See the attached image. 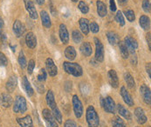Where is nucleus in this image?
<instances>
[{
    "label": "nucleus",
    "instance_id": "1",
    "mask_svg": "<svg viewBox=\"0 0 151 127\" xmlns=\"http://www.w3.org/2000/svg\"><path fill=\"white\" fill-rule=\"evenodd\" d=\"M86 118L87 125L89 127H98L100 125V118L99 115L96 112L94 107L89 106L87 107L86 111Z\"/></svg>",
    "mask_w": 151,
    "mask_h": 127
},
{
    "label": "nucleus",
    "instance_id": "2",
    "mask_svg": "<svg viewBox=\"0 0 151 127\" xmlns=\"http://www.w3.org/2000/svg\"><path fill=\"white\" fill-rule=\"evenodd\" d=\"M63 69L66 73L73 75L74 77H81L83 74L82 67L77 63H71V62H64Z\"/></svg>",
    "mask_w": 151,
    "mask_h": 127
},
{
    "label": "nucleus",
    "instance_id": "3",
    "mask_svg": "<svg viewBox=\"0 0 151 127\" xmlns=\"http://www.w3.org/2000/svg\"><path fill=\"white\" fill-rule=\"evenodd\" d=\"M27 110L26 100L22 96H17L15 98V102L13 104V111L15 113H24Z\"/></svg>",
    "mask_w": 151,
    "mask_h": 127
},
{
    "label": "nucleus",
    "instance_id": "4",
    "mask_svg": "<svg viewBox=\"0 0 151 127\" xmlns=\"http://www.w3.org/2000/svg\"><path fill=\"white\" fill-rule=\"evenodd\" d=\"M72 102H73V111H74L75 117L77 118H81V116L83 115V111H84L83 106H82L81 99L79 98V97L77 95H73Z\"/></svg>",
    "mask_w": 151,
    "mask_h": 127
},
{
    "label": "nucleus",
    "instance_id": "5",
    "mask_svg": "<svg viewBox=\"0 0 151 127\" xmlns=\"http://www.w3.org/2000/svg\"><path fill=\"white\" fill-rule=\"evenodd\" d=\"M101 106L106 112L114 114L115 112V103L111 97H106L105 98H101Z\"/></svg>",
    "mask_w": 151,
    "mask_h": 127
},
{
    "label": "nucleus",
    "instance_id": "6",
    "mask_svg": "<svg viewBox=\"0 0 151 127\" xmlns=\"http://www.w3.org/2000/svg\"><path fill=\"white\" fill-rule=\"evenodd\" d=\"M95 43V59L98 62H103L104 60V47L101 40L97 38H94Z\"/></svg>",
    "mask_w": 151,
    "mask_h": 127
},
{
    "label": "nucleus",
    "instance_id": "7",
    "mask_svg": "<svg viewBox=\"0 0 151 127\" xmlns=\"http://www.w3.org/2000/svg\"><path fill=\"white\" fill-rule=\"evenodd\" d=\"M42 116L47 127H59L57 121L55 120L52 112H50L48 109H44L42 111Z\"/></svg>",
    "mask_w": 151,
    "mask_h": 127
},
{
    "label": "nucleus",
    "instance_id": "8",
    "mask_svg": "<svg viewBox=\"0 0 151 127\" xmlns=\"http://www.w3.org/2000/svg\"><path fill=\"white\" fill-rule=\"evenodd\" d=\"M24 5H25V9L29 13V16L32 19H38V13L36 11V8L34 6V4L32 0H24Z\"/></svg>",
    "mask_w": 151,
    "mask_h": 127
},
{
    "label": "nucleus",
    "instance_id": "9",
    "mask_svg": "<svg viewBox=\"0 0 151 127\" xmlns=\"http://www.w3.org/2000/svg\"><path fill=\"white\" fill-rule=\"evenodd\" d=\"M140 93L143 98V101L148 106H150L151 104V92L150 87H148L146 85H141L140 87Z\"/></svg>",
    "mask_w": 151,
    "mask_h": 127
},
{
    "label": "nucleus",
    "instance_id": "10",
    "mask_svg": "<svg viewBox=\"0 0 151 127\" xmlns=\"http://www.w3.org/2000/svg\"><path fill=\"white\" fill-rule=\"evenodd\" d=\"M45 69L51 77H55L58 73V68L52 59H47L45 60Z\"/></svg>",
    "mask_w": 151,
    "mask_h": 127
},
{
    "label": "nucleus",
    "instance_id": "11",
    "mask_svg": "<svg viewBox=\"0 0 151 127\" xmlns=\"http://www.w3.org/2000/svg\"><path fill=\"white\" fill-rule=\"evenodd\" d=\"M134 116H135V118H136L138 124H140V125L145 124L147 122V120H148V118L145 115V112H144L143 109L141 108V107L135 108V110H134Z\"/></svg>",
    "mask_w": 151,
    "mask_h": 127
},
{
    "label": "nucleus",
    "instance_id": "12",
    "mask_svg": "<svg viewBox=\"0 0 151 127\" xmlns=\"http://www.w3.org/2000/svg\"><path fill=\"white\" fill-rule=\"evenodd\" d=\"M12 29H13V32H14V34H15V36L17 38L22 37L24 35V31H25L24 25L19 20H16V21L13 23Z\"/></svg>",
    "mask_w": 151,
    "mask_h": 127
},
{
    "label": "nucleus",
    "instance_id": "13",
    "mask_svg": "<svg viewBox=\"0 0 151 127\" xmlns=\"http://www.w3.org/2000/svg\"><path fill=\"white\" fill-rule=\"evenodd\" d=\"M124 43H125L129 51H131L132 53H134V51L138 48V43H137V41L134 38L130 37V36H127L124 39Z\"/></svg>",
    "mask_w": 151,
    "mask_h": 127
},
{
    "label": "nucleus",
    "instance_id": "14",
    "mask_svg": "<svg viewBox=\"0 0 151 127\" xmlns=\"http://www.w3.org/2000/svg\"><path fill=\"white\" fill-rule=\"evenodd\" d=\"M121 95L124 100V102L128 105L129 106H133L134 105V99L132 98L130 93L127 91L126 87L125 86H122L121 88Z\"/></svg>",
    "mask_w": 151,
    "mask_h": 127
},
{
    "label": "nucleus",
    "instance_id": "15",
    "mask_svg": "<svg viewBox=\"0 0 151 127\" xmlns=\"http://www.w3.org/2000/svg\"><path fill=\"white\" fill-rule=\"evenodd\" d=\"M108 77L110 85L113 88H118V86H119V78H118L116 71L114 70H110L108 71Z\"/></svg>",
    "mask_w": 151,
    "mask_h": 127
},
{
    "label": "nucleus",
    "instance_id": "16",
    "mask_svg": "<svg viewBox=\"0 0 151 127\" xmlns=\"http://www.w3.org/2000/svg\"><path fill=\"white\" fill-rule=\"evenodd\" d=\"M60 39L61 40V42L63 43L64 44H66L67 43L69 42V33L67 31V28L64 24H61L60 25Z\"/></svg>",
    "mask_w": 151,
    "mask_h": 127
},
{
    "label": "nucleus",
    "instance_id": "17",
    "mask_svg": "<svg viewBox=\"0 0 151 127\" xmlns=\"http://www.w3.org/2000/svg\"><path fill=\"white\" fill-rule=\"evenodd\" d=\"M0 105L4 108H9L12 105V98L8 93H2L0 95Z\"/></svg>",
    "mask_w": 151,
    "mask_h": 127
},
{
    "label": "nucleus",
    "instance_id": "18",
    "mask_svg": "<svg viewBox=\"0 0 151 127\" xmlns=\"http://www.w3.org/2000/svg\"><path fill=\"white\" fill-rule=\"evenodd\" d=\"M25 43L26 45L31 48V49H34L37 45V39L36 36L34 35L33 32H28L25 36Z\"/></svg>",
    "mask_w": 151,
    "mask_h": 127
},
{
    "label": "nucleus",
    "instance_id": "19",
    "mask_svg": "<svg viewBox=\"0 0 151 127\" xmlns=\"http://www.w3.org/2000/svg\"><path fill=\"white\" fill-rule=\"evenodd\" d=\"M17 84H18V79L16 76H11L8 79V81L6 82L5 85V88L7 90L8 92H13L17 87Z\"/></svg>",
    "mask_w": 151,
    "mask_h": 127
},
{
    "label": "nucleus",
    "instance_id": "20",
    "mask_svg": "<svg viewBox=\"0 0 151 127\" xmlns=\"http://www.w3.org/2000/svg\"><path fill=\"white\" fill-rule=\"evenodd\" d=\"M22 86H23L24 91L26 92V94L29 97H32L34 94V91H33V89H32L31 84L29 83V80L27 79L26 76H24L22 78Z\"/></svg>",
    "mask_w": 151,
    "mask_h": 127
},
{
    "label": "nucleus",
    "instance_id": "21",
    "mask_svg": "<svg viewBox=\"0 0 151 127\" xmlns=\"http://www.w3.org/2000/svg\"><path fill=\"white\" fill-rule=\"evenodd\" d=\"M45 99H46V103L48 106L51 108V110H54L55 108H57V104H56V101H55V98H54V94L52 92V91H48L47 93H46V97H45Z\"/></svg>",
    "mask_w": 151,
    "mask_h": 127
},
{
    "label": "nucleus",
    "instance_id": "22",
    "mask_svg": "<svg viewBox=\"0 0 151 127\" xmlns=\"http://www.w3.org/2000/svg\"><path fill=\"white\" fill-rule=\"evenodd\" d=\"M117 111L125 119H127V120H131L132 119L131 112H130L129 110H127V108H125L122 105H121V104L117 105Z\"/></svg>",
    "mask_w": 151,
    "mask_h": 127
},
{
    "label": "nucleus",
    "instance_id": "23",
    "mask_svg": "<svg viewBox=\"0 0 151 127\" xmlns=\"http://www.w3.org/2000/svg\"><path fill=\"white\" fill-rule=\"evenodd\" d=\"M17 122L19 124L21 127H30L32 126V119L31 116L27 115L24 118H17Z\"/></svg>",
    "mask_w": 151,
    "mask_h": 127
},
{
    "label": "nucleus",
    "instance_id": "24",
    "mask_svg": "<svg viewBox=\"0 0 151 127\" xmlns=\"http://www.w3.org/2000/svg\"><path fill=\"white\" fill-rule=\"evenodd\" d=\"M96 4H97V12H98L99 16L101 17V18L105 17L107 15V13H108L106 4L102 1H100V0H98L96 2Z\"/></svg>",
    "mask_w": 151,
    "mask_h": 127
},
{
    "label": "nucleus",
    "instance_id": "25",
    "mask_svg": "<svg viewBox=\"0 0 151 127\" xmlns=\"http://www.w3.org/2000/svg\"><path fill=\"white\" fill-rule=\"evenodd\" d=\"M40 18H41L42 24L45 28H50L52 26V22H51L50 16L45 11H40Z\"/></svg>",
    "mask_w": 151,
    "mask_h": 127
},
{
    "label": "nucleus",
    "instance_id": "26",
    "mask_svg": "<svg viewBox=\"0 0 151 127\" xmlns=\"http://www.w3.org/2000/svg\"><path fill=\"white\" fill-rule=\"evenodd\" d=\"M80 50H81V52L82 53V55L85 57H89L92 54V46L88 42L82 43Z\"/></svg>",
    "mask_w": 151,
    "mask_h": 127
},
{
    "label": "nucleus",
    "instance_id": "27",
    "mask_svg": "<svg viewBox=\"0 0 151 127\" xmlns=\"http://www.w3.org/2000/svg\"><path fill=\"white\" fill-rule=\"evenodd\" d=\"M107 38H108V42L112 45H115L120 42V38L117 33L114 31H108L107 32Z\"/></svg>",
    "mask_w": 151,
    "mask_h": 127
},
{
    "label": "nucleus",
    "instance_id": "28",
    "mask_svg": "<svg viewBox=\"0 0 151 127\" xmlns=\"http://www.w3.org/2000/svg\"><path fill=\"white\" fill-rule=\"evenodd\" d=\"M65 56L67 59L73 61L76 58V51L73 46H68L65 50Z\"/></svg>",
    "mask_w": 151,
    "mask_h": 127
},
{
    "label": "nucleus",
    "instance_id": "29",
    "mask_svg": "<svg viewBox=\"0 0 151 127\" xmlns=\"http://www.w3.org/2000/svg\"><path fill=\"white\" fill-rule=\"evenodd\" d=\"M79 24H80V28H81V31L83 32V34L87 35L88 32H89V23H88V20L86 19L81 18L79 20Z\"/></svg>",
    "mask_w": 151,
    "mask_h": 127
},
{
    "label": "nucleus",
    "instance_id": "30",
    "mask_svg": "<svg viewBox=\"0 0 151 127\" xmlns=\"http://www.w3.org/2000/svg\"><path fill=\"white\" fill-rule=\"evenodd\" d=\"M139 23H140V25L141 27L143 29V30H149L150 28V19L149 17L143 15L140 18V20H139Z\"/></svg>",
    "mask_w": 151,
    "mask_h": 127
},
{
    "label": "nucleus",
    "instance_id": "31",
    "mask_svg": "<svg viewBox=\"0 0 151 127\" xmlns=\"http://www.w3.org/2000/svg\"><path fill=\"white\" fill-rule=\"evenodd\" d=\"M124 80H125V82L127 83V85L130 89H134L135 87V81H134L133 76L130 74L129 72H126L124 74Z\"/></svg>",
    "mask_w": 151,
    "mask_h": 127
},
{
    "label": "nucleus",
    "instance_id": "32",
    "mask_svg": "<svg viewBox=\"0 0 151 127\" xmlns=\"http://www.w3.org/2000/svg\"><path fill=\"white\" fill-rule=\"evenodd\" d=\"M119 48H120V51H121L122 57L123 59H128L129 58V50H128L125 43L120 41L119 42Z\"/></svg>",
    "mask_w": 151,
    "mask_h": 127
},
{
    "label": "nucleus",
    "instance_id": "33",
    "mask_svg": "<svg viewBox=\"0 0 151 127\" xmlns=\"http://www.w3.org/2000/svg\"><path fill=\"white\" fill-rule=\"evenodd\" d=\"M112 126H113V127H127L124 121L119 117H115L114 118H113Z\"/></svg>",
    "mask_w": 151,
    "mask_h": 127
},
{
    "label": "nucleus",
    "instance_id": "34",
    "mask_svg": "<svg viewBox=\"0 0 151 127\" xmlns=\"http://www.w3.org/2000/svg\"><path fill=\"white\" fill-rule=\"evenodd\" d=\"M72 38H73V40L74 41V43H76V44L81 43V40H82V35H81V33L78 30H74L73 31Z\"/></svg>",
    "mask_w": 151,
    "mask_h": 127
},
{
    "label": "nucleus",
    "instance_id": "35",
    "mask_svg": "<svg viewBox=\"0 0 151 127\" xmlns=\"http://www.w3.org/2000/svg\"><path fill=\"white\" fill-rule=\"evenodd\" d=\"M18 61H19V63L22 69L25 68L26 65H27V61H26V59L24 57V51H21L19 52V59H18Z\"/></svg>",
    "mask_w": 151,
    "mask_h": 127
},
{
    "label": "nucleus",
    "instance_id": "36",
    "mask_svg": "<svg viewBox=\"0 0 151 127\" xmlns=\"http://www.w3.org/2000/svg\"><path fill=\"white\" fill-rule=\"evenodd\" d=\"M115 20H116V22H117L121 26L125 25V20H124L122 12L121 11H117V13H116V15H115Z\"/></svg>",
    "mask_w": 151,
    "mask_h": 127
},
{
    "label": "nucleus",
    "instance_id": "37",
    "mask_svg": "<svg viewBox=\"0 0 151 127\" xmlns=\"http://www.w3.org/2000/svg\"><path fill=\"white\" fill-rule=\"evenodd\" d=\"M78 7H79L80 11H81L83 14H86V13L89 11V7H88V5L86 4L84 1H80Z\"/></svg>",
    "mask_w": 151,
    "mask_h": 127
},
{
    "label": "nucleus",
    "instance_id": "38",
    "mask_svg": "<svg viewBox=\"0 0 151 127\" xmlns=\"http://www.w3.org/2000/svg\"><path fill=\"white\" fill-rule=\"evenodd\" d=\"M125 16L127 18V19L129 22H134L135 19V15H134V12L133 10H128V11H125Z\"/></svg>",
    "mask_w": 151,
    "mask_h": 127
},
{
    "label": "nucleus",
    "instance_id": "39",
    "mask_svg": "<svg viewBox=\"0 0 151 127\" xmlns=\"http://www.w3.org/2000/svg\"><path fill=\"white\" fill-rule=\"evenodd\" d=\"M37 79H38V81H40V82H41V83L44 82V81H45V79H46V71H45V69H41V70L39 71Z\"/></svg>",
    "mask_w": 151,
    "mask_h": 127
},
{
    "label": "nucleus",
    "instance_id": "40",
    "mask_svg": "<svg viewBox=\"0 0 151 127\" xmlns=\"http://www.w3.org/2000/svg\"><path fill=\"white\" fill-rule=\"evenodd\" d=\"M34 68H35V61L33 59H31L29 61V63L27 64V72L29 75H32L33 71H34Z\"/></svg>",
    "mask_w": 151,
    "mask_h": 127
},
{
    "label": "nucleus",
    "instance_id": "41",
    "mask_svg": "<svg viewBox=\"0 0 151 127\" xmlns=\"http://www.w3.org/2000/svg\"><path fill=\"white\" fill-rule=\"evenodd\" d=\"M150 0H143L142 1V9L145 12L150 13Z\"/></svg>",
    "mask_w": 151,
    "mask_h": 127
},
{
    "label": "nucleus",
    "instance_id": "42",
    "mask_svg": "<svg viewBox=\"0 0 151 127\" xmlns=\"http://www.w3.org/2000/svg\"><path fill=\"white\" fill-rule=\"evenodd\" d=\"M89 29L91 30V31H92L93 33H97V32H99V31H100V27H99L98 24L95 23V22H92V23L90 24Z\"/></svg>",
    "mask_w": 151,
    "mask_h": 127
},
{
    "label": "nucleus",
    "instance_id": "43",
    "mask_svg": "<svg viewBox=\"0 0 151 127\" xmlns=\"http://www.w3.org/2000/svg\"><path fill=\"white\" fill-rule=\"evenodd\" d=\"M7 63H8V59H7V58L5 57V55H4L3 52L0 51V65L5 66V65H7Z\"/></svg>",
    "mask_w": 151,
    "mask_h": 127
},
{
    "label": "nucleus",
    "instance_id": "44",
    "mask_svg": "<svg viewBox=\"0 0 151 127\" xmlns=\"http://www.w3.org/2000/svg\"><path fill=\"white\" fill-rule=\"evenodd\" d=\"M64 127H77V125L73 119H67L64 123Z\"/></svg>",
    "mask_w": 151,
    "mask_h": 127
},
{
    "label": "nucleus",
    "instance_id": "45",
    "mask_svg": "<svg viewBox=\"0 0 151 127\" xmlns=\"http://www.w3.org/2000/svg\"><path fill=\"white\" fill-rule=\"evenodd\" d=\"M35 86H36L37 90L39 91V92H40V93L44 92L43 88H40V86H44L43 85H41V82H40V81H37V82L35 83Z\"/></svg>",
    "mask_w": 151,
    "mask_h": 127
},
{
    "label": "nucleus",
    "instance_id": "46",
    "mask_svg": "<svg viewBox=\"0 0 151 127\" xmlns=\"http://www.w3.org/2000/svg\"><path fill=\"white\" fill-rule=\"evenodd\" d=\"M110 10L112 11H116V4L114 0H110Z\"/></svg>",
    "mask_w": 151,
    "mask_h": 127
},
{
    "label": "nucleus",
    "instance_id": "47",
    "mask_svg": "<svg viewBox=\"0 0 151 127\" xmlns=\"http://www.w3.org/2000/svg\"><path fill=\"white\" fill-rule=\"evenodd\" d=\"M146 71L149 75V77H151V64L150 63H148L146 64Z\"/></svg>",
    "mask_w": 151,
    "mask_h": 127
},
{
    "label": "nucleus",
    "instance_id": "48",
    "mask_svg": "<svg viewBox=\"0 0 151 127\" xmlns=\"http://www.w3.org/2000/svg\"><path fill=\"white\" fill-rule=\"evenodd\" d=\"M151 34L150 32H149L147 35H146V39H147V42H148V44H149V48H150V50L151 49Z\"/></svg>",
    "mask_w": 151,
    "mask_h": 127
},
{
    "label": "nucleus",
    "instance_id": "49",
    "mask_svg": "<svg viewBox=\"0 0 151 127\" xmlns=\"http://www.w3.org/2000/svg\"><path fill=\"white\" fill-rule=\"evenodd\" d=\"M128 2H129V0H118V3L121 5H125V4H127Z\"/></svg>",
    "mask_w": 151,
    "mask_h": 127
},
{
    "label": "nucleus",
    "instance_id": "50",
    "mask_svg": "<svg viewBox=\"0 0 151 127\" xmlns=\"http://www.w3.org/2000/svg\"><path fill=\"white\" fill-rule=\"evenodd\" d=\"M4 28V20L3 19L0 17V32L2 31V29Z\"/></svg>",
    "mask_w": 151,
    "mask_h": 127
},
{
    "label": "nucleus",
    "instance_id": "51",
    "mask_svg": "<svg viewBox=\"0 0 151 127\" xmlns=\"http://www.w3.org/2000/svg\"><path fill=\"white\" fill-rule=\"evenodd\" d=\"M50 6H51V9H52V12L53 16H56V12L54 11V6L52 5V3H50Z\"/></svg>",
    "mask_w": 151,
    "mask_h": 127
},
{
    "label": "nucleus",
    "instance_id": "52",
    "mask_svg": "<svg viewBox=\"0 0 151 127\" xmlns=\"http://www.w3.org/2000/svg\"><path fill=\"white\" fill-rule=\"evenodd\" d=\"M36 2H37L40 5H42L44 3H45V0H36Z\"/></svg>",
    "mask_w": 151,
    "mask_h": 127
},
{
    "label": "nucleus",
    "instance_id": "53",
    "mask_svg": "<svg viewBox=\"0 0 151 127\" xmlns=\"http://www.w3.org/2000/svg\"><path fill=\"white\" fill-rule=\"evenodd\" d=\"M71 1H73V2H74V3H76V2H78L79 0H71Z\"/></svg>",
    "mask_w": 151,
    "mask_h": 127
},
{
    "label": "nucleus",
    "instance_id": "54",
    "mask_svg": "<svg viewBox=\"0 0 151 127\" xmlns=\"http://www.w3.org/2000/svg\"><path fill=\"white\" fill-rule=\"evenodd\" d=\"M30 127H33V126H30Z\"/></svg>",
    "mask_w": 151,
    "mask_h": 127
},
{
    "label": "nucleus",
    "instance_id": "55",
    "mask_svg": "<svg viewBox=\"0 0 151 127\" xmlns=\"http://www.w3.org/2000/svg\"><path fill=\"white\" fill-rule=\"evenodd\" d=\"M79 127H82V126H79Z\"/></svg>",
    "mask_w": 151,
    "mask_h": 127
}]
</instances>
